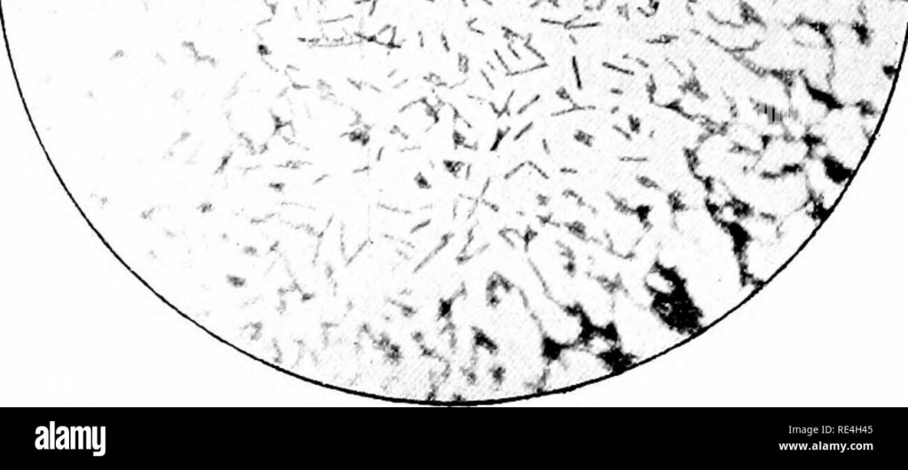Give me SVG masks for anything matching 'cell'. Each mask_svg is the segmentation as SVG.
Listing matches in <instances>:
<instances>
[{
  "instance_id": "obj_1",
  "label": "cell",
  "mask_w": 908,
  "mask_h": 470,
  "mask_svg": "<svg viewBox=\"0 0 908 470\" xmlns=\"http://www.w3.org/2000/svg\"><path fill=\"white\" fill-rule=\"evenodd\" d=\"M612 329L622 356L641 361L671 348L683 339L645 302L615 289Z\"/></svg>"
},
{
  "instance_id": "obj_2",
  "label": "cell",
  "mask_w": 908,
  "mask_h": 470,
  "mask_svg": "<svg viewBox=\"0 0 908 470\" xmlns=\"http://www.w3.org/2000/svg\"><path fill=\"white\" fill-rule=\"evenodd\" d=\"M558 347L556 354L546 361L540 382L543 389L579 385L607 376L614 371L607 358L594 353L580 341Z\"/></svg>"
},
{
  "instance_id": "obj_3",
  "label": "cell",
  "mask_w": 908,
  "mask_h": 470,
  "mask_svg": "<svg viewBox=\"0 0 908 470\" xmlns=\"http://www.w3.org/2000/svg\"><path fill=\"white\" fill-rule=\"evenodd\" d=\"M435 124L434 110L424 99L403 106L397 115L396 129L404 136H420L430 131Z\"/></svg>"
},
{
  "instance_id": "obj_4",
  "label": "cell",
  "mask_w": 908,
  "mask_h": 470,
  "mask_svg": "<svg viewBox=\"0 0 908 470\" xmlns=\"http://www.w3.org/2000/svg\"><path fill=\"white\" fill-rule=\"evenodd\" d=\"M397 27L392 24H387L379 29L371 40L372 43L384 49H394L396 46Z\"/></svg>"
}]
</instances>
